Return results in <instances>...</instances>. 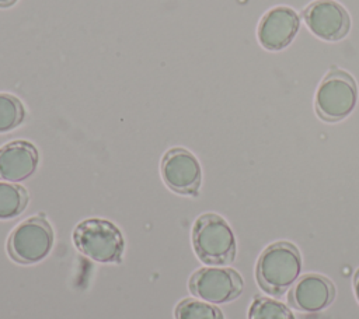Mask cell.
Instances as JSON below:
<instances>
[{
  "label": "cell",
  "instance_id": "6",
  "mask_svg": "<svg viewBox=\"0 0 359 319\" xmlns=\"http://www.w3.org/2000/svg\"><path fill=\"white\" fill-rule=\"evenodd\" d=\"M188 287L195 297L212 302L226 304L237 299L244 281L241 274L230 267H202L192 273Z\"/></svg>",
  "mask_w": 359,
  "mask_h": 319
},
{
  "label": "cell",
  "instance_id": "14",
  "mask_svg": "<svg viewBox=\"0 0 359 319\" xmlns=\"http://www.w3.org/2000/svg\"><path fill=\"white\" fill-rule=\"evenodd\" d=\"M175 319H224V316L215 305L195 298H185L175 306Z\"/></svg>",
  "mask_w": 359,
  "mask_h": 319
},
{
  "label": "cell",
  "instance_id": "17",
  "mask_svg": "<svg viewBox=\"0 0 359 319\" xmlns=\"http://www.w3.org/2000/svg\"><path fill=\"white\" fill-rule=\"evenodd\" d=\"M17 0H0V7H8L11 4H14Z\"/></svg>",
  "mask_w": 359,
  "mask_h": 319
},
{
  "label": "cell",
  "instance_id": "13",
  "mask_svg": "<svg viewBox=\"0 0 359 319\" xmlns=\"http://www.w3.org/2000/svg\"><path fill=\"white\" fill-rule=\"evenodd\" d=\"M248 319H294V315L280 301L257 295L250 305Z\"/></svg>",
  "mask_w": 359,
  "mask_h": 319
},
{
  "label": "cell",
  "instance_id": "5",
  "mask_svg": "<svg viewBox=\"0 0 359 319\" xmlns=\"http://www.w3.org/2000/svg\"><path fill=\"white\" fill-rule=\"evenodd\" d=\"M53 246V229L41 217H31L20 222L8 236L10 257L21 264H34L43 260Z\"/></svg>",
  "mask_w": 359,
  "mask_h": 319
},
{
  "label": "cell",
  "instance_id": "10",
  "mask_svg": "<svg viewBox=\"0 0 359 319\" xmlns=\"http://www.w3.org/2000/svg\"><path fill=\"white\" fill-rule=\"evenodd\" d=\"M299 17L294 10L285 6L271 8L264 14L258 25V41L268 50L286 48L299 31Z\"/></svg>",
  "mask_w": 359,
  "mask_h": 319
},
{
  "label": "cell",
  "instance_id": "15",
  "mask_svg": "<svg viewBox=\"0 0 359 319\" xmlns=\"http://www.w3.org/2000/svg\"><path fill=\"white\" fill-rule=\"evenodd\" d=\"M25 111L21 101L6 92H0V133L10 132L21 125Z\"/></svg>",
  "mask_w": 359,
  "mask_h": 319
},
{
  "label": "cell",
  "instance_id": "12",
  "mask_svg": "<svg viewBox=\"0 0 359 319\" xmlns=\"http://www.w3.org/2000/svg\"><path fill=\"white\" fill-rule=\"evenodd\" d=\"M28 200L29 196L22 186L0 182V220L20 215L25 210Z\"/></svg>",
  "mask_w": 359,
  "mask_h": 319
},
{
  "label": "cell",
  "instance_id": "8",
  "mask_svg": "<svg viewBox=\"0 0 359 319\" xmlns=\"http://www.w3.org/2000/svg\"><path fill=\"white\" fill-rule=\"evenodd\" d=\"M309 29L324 41H339L351 28L348 11L334 0H316L303 11Z\"/></svg>",
  "mask_w": 359,
  "mask_h": 319
},
{
  "label": "cell",
  "instance_id": "4",
  "mask_svg": "<svg viewBox=\"0 0 359 319\" xmlns=\"http://www.w3.org/2000/svg\"><path fill=\"white\" fill-rule=\"evenodd\" d=\"M358 88L353 77L341 69L332 67L321 80L316 94V112L321 120L339 122L355 108Z\"/></svg>",
  "mask_w": 359,
  "mask_h": 319
},
{
  "label": "cell",
  "instance_id": "2",
  "mask_svg": "<svg viewBox=\"0 0 359 319\" xmlns=\"http://www.w3.org/2000/svg\"><path fill=\"white\" fill-rule=\"evenodd\" d=\"M192 246L198 259L212 266H226L236 257L237 245L227 221L215 213L199 215L192 228Z\"/></svg>",
  "mask_w": 359,
  "mask_h": 319
},
{
  "label": "cell",
  "instance_id": "9",
  "mask_svg": "<svg viewBox=\"0 0 359 319\" xmlns=\"http://www.w3.org/2000/svg\"><path fill=\"white\" fill-rule=\"evenodd\" d=\"M335 298L334 283L318 273H306L290 287L287 302L292 308L314 313L328 308Z\"/></svg>",
  "mask_w": 359,
  "mask_h": 319
},
{
  "label": "cell",
  "instance_id": "1",
  "mask_svg": "<svg viewBox=\"0 0 359 319\" xmlns=\"http://www.w3.org/2000/svg\"><path fill=\"white\" fill-rule=\"evenodd\" d=\"M302 274V255L287 241L266 246L255 264V280L259 288L272 297H282Z\"/></svg>",
  "mask_w": 359,
  "mask_h": 319
},
{
  "label": "cell",
  "instance_id": "3",
  "mask_svg": "<svg viewBox=\"0 0 359 319\" xmlns=\"http://www.w3.org/2000/svg\"><path fill=\"white\" fill-rule=\"evenodd\" d=\"M77 249L100 263H118L123 253V236L119 228L102 218L81 221L73 234Z\"/></svg>",
  "mask_w": 359,
  "mask_h": 319
},
{
  "label": "cell",
  "instance_id": "7",
  "mask_svg": "<svg viewBox=\"0 0 359 319\" xmlns=\"http://www.w3.org/2000/svg\"><path fill=\"white\" fill-rule=\"evenodd\" d=\"M161 176L165 185L180 194L196 196L202 171L196 157L185 148H171L161 160Z\"/></svg>",
  "mask_w": 359,
  "mask_h": 319
},
{
  "label": "cell",
  "instance_id": "16",
  "mask_svg": "<svg viewBox=\"0 0 359 319\" xmlns=\"http://www.w3.org/2000/svg\"><path fill=\"white\" fill-rule=\"evenodd\" d=\"M353 292H355V297L359 302V269L353 274Z\"/></svg>",
  "mask_w": 359,
  "mask_h": 319
},
{
  "label": "cell",
  "instance_id": "11",
  "mask_svg": "<svg viewBox=\"0 0 359 319\" xmlns=\"http://www.w3.org/2000/svg\"><path fill=\"white\" fill-rule=\"evenodd\" d=\"M38 151L25 140H15L0 147V179L20 182L29 178L38 166Z\"/></svg>",
  "mask_w": 359,
  "mask_h": 319
}]
</instances>
